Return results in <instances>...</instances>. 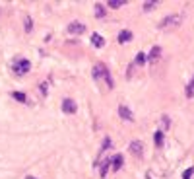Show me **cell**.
Masks as SVG:
<instances>
[{"mask_svg":"<svg viewBox=\"0 0 194 179\" xmlns=\"http://www.w3.org/2000/svg\"><path fill=\"white\" fill-rule=\"evenodd\" d=\"M183 14H171V16H165L161 21H159V29H171V27H179L183 24Z\"/></svg>","mask_w":194,"mask_h":179,"instance_id":"1","label":"cell"},{"mask_svg":"<svg viewBox=\"0 0 194 179\" xmlns=\"http://www.w3.org/2000/svg\"><path fill=\"white\" fill-rule=\"evenodd\" d=\"M93 78H95V80H105L109 88L114 86V82H113V78H111V74H109V70H107L105 64H95V66H93Z\"/></svg>","mask_w":194,"mask_h":179,"instance_id":"2","label":"cell"},{"mask_svg":"<svg viewBox=\"0 0 194 179\" xmlns=\"http://www.w3.org/2000/svg\"><path fill=\"white\" fill-rule=\"evenodd\" d=\"M29 68H31V62L27 59H18L16 62H14V72H16L18 76L27 74V72H29Z\"/></svg>","mask_w":194,"mask_h":179,"instance_id":"3","label":"cell"},{"mask_svg":"<svg viewBox=\"0 0 194 179\" xmlns=\"http://www.w3.org/2000/svg\"><path fill=\"white\" fill-rule=\"evenodd\" d=\"M62 111H64V113H68V115H74V113L78 111L76 101H74V99H70V97L62 99Z\"/></svg>","mask_w":194,"mask_h":179,"instance_id":"4","label":"cell"},{"mask_svg":"<svg viewBox=\"0 0 194 179\" xmlns=\"http://www.w3.org/2000/svg\"><path fill=\"white\" fill-rule=\"evenodd\" d=\"M119 115H120L123 121H128V123H132V121H134V113L128 109L126 105H119Z\"/></svg>","mask_w":194,"mask_h":179,"instance_id":"5","label":"cell"},{"mask_svg":"<svg viewBox=\"0 0 194 179\" xmlns=\"http://www.w3.org/2000/svg\"><path fill=\"white\" fill-rule=\"evenodd\" d=\"M84 31H85V25L82 21H72L68 25V33H72V35H82Z\"/></svg>","mask_w":194,"mask_h":179,"instance_id":"6","label":"cell"},{"mask_svg":"<svg viewBox=\"0 0 194 179\" xmlns=\"http://www.w3.org/2000/svg\"><path fill=\"white\" fill-rule=\"evenodd\" d=\"M130 152H132V156L140 158L142 152H144V144H142V140H132V142H130Z\"/></svg>","mask_w":194,"mask_h":179,"instance_id":"7","label":"cell"},{"mask_svg":"<svg viewBox=\"0 0 194 179\" xmlns=\"http://www.w3.org/2000/svg\"><path fill=\"white\" fill-rule=\"evenodd\" d=\"M146 56H148V60L152 62V64H155L157 60H159V56H161V49L155 45V47H152V51H149V55H146Z\"/></svg>","mask_w":194,"mask_h":179,"instance_id":"8","label":"cell"},{"mask_svg":"<svg viewBox=\"0 0 194 179\" xmlns=\"http://www.w3.org/2000/svg\"><path fill=\"white\" fill-rule=\"evenodd\" d=\"M111 168L114 171H119L120 168H123V156H120V154H117V156H113V158H111Z\"/></svg>","mask_w":194,"mask_h":179,"instance_id":"9","label":"cell"},{"mask_svg":"<svg viewBox=\"0 0 194 179\" xmlns=\"http://www.w3.org/2000/svg\"><path fill=\"white\" fill-rule=\"evenodd\" d=\"M130 39H132V31H128V29H123V31L119 33V43H120V45H124V43H128Z\"/></svg>","mask_w":194,"mask_h":179,"instance_id":"10","label":"cell"},{"mask_svg":"<svg viewBox=\"0 0 194 179\" xmlns=\"http://www.w3.org/2000/svg\"><path fill=\"white\" fill-rule=\"evenodd\" d=\"M91 45L97 47V49H101V47L105 45V39H103L99 33H93V35H91Z\"/></svg>","mask_w":194,"mask_h":179,"instance_id":"11","label":"cell"},{"mask_svg":"<svg viewBox=\"0 0 194 179\" xmlns=\"http://www.w3.org/2000/svg\"><path fill=\"white\" fill-rule=\"evenodd\" d=\"M93 14H95V18H105L107 10H105L103 4H95V6H93Z\"/></svg>","mask_w":194,"mask_h":179,"instance_id":"12","label":"cell"},{"mask_svg":"<svg viewBox=\"0 0 194 179\" xmlns=\"http://www.w3.org/2000/svg\"><path fill=\"white\" fill-rule=\"evenodd\" d=\"M24 29L27 33H31V29H33V20H31V16H25L24 18Z\"/></svg>","mask_w":194,"mask_h":179,"instance_id":"13","label":"cell"},{"mask_svg":"<svg viewBox=\"0 0 194 179\" xmlns=\"http://www.w3.org/2000/svg\"><path fill=\"white\" fill-rule=\"evenodd\" d=\"M148 62V56L146 53H138L136 55V59H134V64H138V66H142V64H146Z\"/></svg>","mask_w":194,"mask_h":179,"instance_id":"14","label":"cell"},{"mask_svg":"<svg viewBox=\"0 0 194 179\" xmlns=\"http://www.w3.org/2000/svg\"><path fill=\"white\" fill-rule=\"evenodd\" d=\"M109 168H111V160H105L101 163V169H99V173H101V177H105L107 173H109Z\"/></svg>","mask_w":194,"mask_h":179,"instance_id":"15","label":"cell"},{"mask_svg":"<svg viewBox=\"0 0 194 179\" xmlns=\"http://www.w3.org/2000/svg\"><path fill=\"white\" fill-rule=\"evenodd\" d=\"M153 142H155V146H157V148H161V146H163V132H161V131H157V132L153 134Z\"/></svg>","mask_w":194,"mask_h":179,"instance_id":"16","label":"cell"},{"mask_svg":"<svg viewBox=\"0 0 194 179\" xmlns=\"http://www.w3.org/2000/svg\"><path fill=\"white\" fill-rule=\"evenodd\" d=\"M113 146V140L109 138V136H105V140H103V144H101V152H99V154H105L107 152V150H109Z\"/></svg>","mask_w":194,"mask_h":179,"instance_id":"17","label":"cell"},{"mask_svg":"<svg viewBox=\"0 0 194 179\" xmlns=\"http://www.w3.org/2000/svg\"><path fill=\"white\" fill-rule=\"evenodd\" d=\"M12 97H14V99H18V101H21V103H27V97H25L24 92H14Z\"/></svg>","mask_w":194,"mask_h":179,"instance_id":"18","label":"cell"},{"mask_svg":"<svg viewBox=\"0 0 194 179\" xmlns=\"http://www.w3.org/2000/svg\"><path fill=\"white\" fill-rule=\"evenodd\" d=\"M186 97H194V78L190 80V84L186 86Z\"/></svg>","mask_w":194,"mask_h":179,"instance_id":"19","label":"cell"},{"mask_svg":"<svg viewBox=\"0 0 194 179\" xmlns=\"http://www.w3.org/2000/svg\"><path fill=\"white\" fill-rule=\"evenodd\" d=\"M157 4H159V2H144V6H142V8H144V12H149V10L157 8Z\"/></svg>","mask_w":194,"mask_h":179,"instance_id":"20","label":"cell"},{"mask_svg":"<svg viewBox=\"0 0 194 179\" xmlns=\"http://www.w3.org/2000/svg\"><path fill=\"white\" fill-rule=\"evenodd\" d=\"M124 4H126L124 0H111V2H109L111 8H120V6H124Z\"/></svg>","mask_w":194,"mask_h":179,"instance_id":"21","label":"cell"},{"mask_svg":"<svg viewBox=\"0 0 194 179\" xmlns=\"http://www.w3.org/2000/svg\"><path fill=\"white\" fill-rule=\"evenodd\" d=\"M192 175H194V168H188V169L183 173V179H192Z\"/></svg>","mask_w":194,"mask_h":179,"instance_id":"22","label":"cell"},{"mask_svg":"<svg viewBox=\"0 0 194 179\" xmlns=\"http://www.w3.org/2000/svg\"><path fill=\"white\" fill-rule=\"evenodd\" d=\"M161 121H163V127H165V128H169V125H171V123H169V117H167V115H163Z\"/></svg>","mask_w":194,"mask_h":179,"instance_id":"23","label":"cell"},{"mask_svg":"<svg viewBox=\"0 0 194 179\" xmlns=\"http://www.w3.org/2000/svg\"><path fill=\"white\" fill-rule=\"evenodd\" d=\"M41 94H43V96L47 94V82H43V84H41Z\"/></svg>","mask_w":194,"mask_h":179,"instance_id":"24","label":"cell"},{"mask_svg":"<svg viewBox=\"0 0 194 179\" xmlns=\"http://www.w3.org/2000/svg\"><path fill=\"white\" fill-rule=\"evenodd\" d=\"M25 179H37V177H31V175H27V177H25Z\"/></svg>","mask_w":194,"mask_h":179,"instance_id":"25","label":"cell"}]
</instances>
